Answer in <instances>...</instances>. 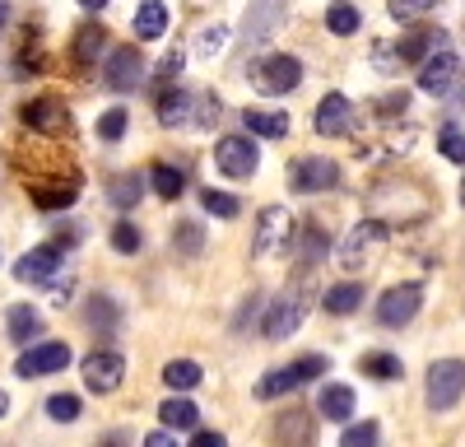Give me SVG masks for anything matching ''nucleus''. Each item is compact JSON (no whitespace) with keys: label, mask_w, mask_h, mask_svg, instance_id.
Masks as SVG:
<instances>
[{"label":"nucleus","mask_w":465,"mask_h":447,"mask_svg":"<svg viewBox=\"0 0 465 447\" xmlns=\"http://www.w3.org/2000/svg\"><path fill=\"white\" fill-rule=\"evenodd\" d=\"M61 275V247L47 243V247H33L15 261V280L19 284H52Z\"/></svg>","instance_id":"14"},{"label":"nucleus","mask_w":465,"mask_h":447,"mask_svg":"<svg viewBox=\"0 0 465 447\" xmlns=\"http://www.w3.org/2000/svg\"><path fill=\"white\" fill-rule=\"evenodd\" d=\"M177 70H182V52H168V56L159 61V70H153V80H159V84H168Z\"/></svg>","instance_id":"46"},{"label":"nucleus","mask_w":465,"mask_h":447,"mask_svg":"<svg viewBox=\"0 0 465 447\" xmlns=\"http://www.w3.org/2000/svg\"><path fill=\"white\" fill-rule=\"evenodd\" d=\"M10 415V396H5V387H0V420Z\"/></svg>","instance_id":"49"},{"label":"nucleus","mask_w":465,"mask_h":447,"mask_svg":"<svg viewBox=\"0 0 465 447\" xmlns=\"http://www.w3.org/2000/svg\"><path fill=\"white\" fill-rule=\"evenodd\" d=\"M173 247H177L182 256H196V252L205 247V233H201V224H191V219H182L177 229H173Z\"/></svg>","instance_id":"34"},{"label":"nucleus","mask_w":465,"mask_h":447,"mask_svg":"<svg viewBox=\"0 0 465 447\" xmlns=\"http://www.w3.org/2000/svg\"><path fill=\"white\" fill-rule=\"evenodd\" d=\"M438 149H442V159L465 164V131H460V126H442V131H438Z\"/></svg>","instance_id":"40"},{"label":"nucleus","mask_w":465,"mask_h":447,"mask_svg":"<svg viewBox=\"0 0 465 447\" xmlns=\"http://www.w3.org/2000/svg\"><path fill=\"white\" fill-rule=\"evenodd\" d=\"M223 43H228V28H223V24H214V28H205V33H201L196 56H201V61H214V56L223 52Z\"/></svg>","instance_id":"43"},{"label":"nucleus","mask_w":465,"mask_h":447,"mask_svg":"<svg viewBox=\"0 0 465 447\" xmlns=\"http://www.w3.org/2000/svg\"><path fill=\"white\" fill-rule=\"evenodd\" d=\"M168 33V5L163 0H144V5L135 10V37L140 43H153V37Z\"/></svg>","instance_id":"21"},{"label":"nucleus","mask_w":465,"mask_h":447,"mask_svg":"<svg viewBox=\"0 0 465 447\" xmlns=\"http://www.w3.org/2000/svg\"><path fill=\"white\" fill-rule=\"evenodd\" d=\"M98 447H122V442H116V438H107V442H98Z\"/></svg>","instance_id":"52"},{"label":"nucleus","mask_w":465,"mask_h":447,"mask_svg":"<svg viewBox=\"0 0 465 447\" xmlns=\"http://www.w3.org/2000/svg\"><path fill=\"white\" fill-rule=\"evenodd\" d=\"M307 308H312V289H307V284L284 289L275 303L265 308V341H289V335L302 326Z\"/></svg>","instance_id":"2"},{"label":"nucleus","mask_w":465,"mask_h":447,"mask_svg":"<svg viewBox=\"0 0 465 447\" xmlns=\"http://www.w3.org/2000/svg\"><path fill=\"white\" fill-rule=\"evenodd\" d=\"M28 196H33V205L37 210H70L74 205V196H80V177H56V182H28Z\"/></svg>","instance_id":"18"},{"label":"nucleus","mask_w":465,"mask_h":447,"mask_svg":"<svg viewBox=\"0 0 465 447\" xmlns=\"http://www.w3.org/2000/svg\"><path fill=\"white\" fill-rule=\"evenodd\" d=\"M293 243H298V261H302V271H312L317 261L326 256V233H322V224H302V233H293Z\"/></svg>","instance_id":"26"},{"label":"nucleus","mask_w":465,"mask_h":447,"mask_svg":"<svg viewBox=\"0 0 465 447\" xmlns=\"http://www.w3.org/2000/svg\"><path fill=\"white\" fill-rule=\"evenodd\" d=\"M256 164H261V154H256V140L252 135H223L219 144H214V168L223 173V177H252L256 173Z\"/></svg>","instance_id":"7"},{"label":"nucleus","mask_w":465,"mask_h":447,"mask_svg":"<svg viewBox=\"0 0 465 447\" xmlns=\"http://www.w3.org/2000/svg\"><path fill=\"white\" fill-rule=\"evenodd\" d=\"M5 326H10V341L15 345H28L33 335H43V317H37L28 303H19V308H10V317H5Z\"/></svg>","instance_id":"30"},{"label":"nucleus","mask_w":465,"mask_h":447,"mask_svg":"<svg viewBox=\"0 0 465 447\" xmlns=\"http://www.w3.org/2000/svg\"><path fill=\"white\" fill-rule=\"evenodd\" d=\"M293 214L284 210V205H265L261 214H256V238H252V252L256 256H275L280 247H289L293 243Z\"/></svg>","instance_id":"5"},{"label":"nucleus","mask_w":465,"mask_h":447,"mask_svg":"<svg viewBox=\"0 0 465 447\" xmlns=\"http://www.w3.org/2000/svg\"><path fill=\"white\" fill-rule=\"evenodd\" d=\"M284 15H289V0H252V5H247V24H242L247 47H261V43H270V37L280 33Z\"/></svg>","instance_id":"11"},{"label":"nucleus","mask_w":465,"mask_h":447,"mask_svg":"<svg viewBox=\"0 0 465 447\" xmlns=\"http://www.w3.org/2000/svg\"><path fill=\"white\" fill-rule=\"evenodd\" d=\"M112 247L116 252H122V256H135L140 247H144V238H140V229H135V224H116V229H112Z\"/></svg>","instance_id":"41"},{"label":"nucleus","mask_w":465,"mask_h":447,"mask_svg":"<svg viewBox=\"0 0 465 447\" xmlns=\"http://www.w3.org/2000/svg\"><path fill=\"white\" fill-rule=\"evenodd\" d=\"M159 420H163V429H196L201 410H196V405H191V401L177 392L173 401H163V405H159Z\"/></svg>","instance_id":"29"},{"label":"nucleus","mask_w":465,"mask_h":447,"mask_svg":"<svg viewBox=\"0 0 465 447\" xmlns=\"http://www.w3.org/2000/svg\"><path fill=\"white\" fill-rule=\"evenodd\" d=\"M377 438H381V429H377L372 420H363V424H349V429H344L340 447H377Z\"/></svg>","instance_id":"42"},{"label":"nucleus","mask_w":465,"mask_h":447,"mask_svg":"<svg viewBox=\"0 0 465 447\" xmlns=\"http://www.w3.org/2000/svg\"><path fill=\"white\" fill-rule=\"evenodd\" d=\"M252 84L270 98H280V94H293L302 84V61L289 56V52H275V56H261L252 65Z\"/></svg>","instance_id":"4"},{"label":"nucleus","mask_w":465,"mask_h":447,"mask_svg":"<svg viewBox=\"0 0 465 447\" xmlns=\"http://www.w3.org/2000/svg\"><path fill=\"white\" fill-rule=\"evenodd\" d=\"M122 378H126V359L116 354V350H94V354L84 359V387H89L94 396L116 392V387H122Z\"/></svg>","instance_id":"12"},{"label":"nucleus","mask_w":465,"mask_h":447,"mask_svg":"<svg viewBox=\"0 0 465 447\" xmlns=\"http://www.w3.org/2000/svg\"><path fill=\"white\" fill-rule=\"evenodd\" d=\"M65 363H70V345L43 341V345H28V350L15 359V372H19V378H47V372H61Z\"/></svg>","instance_id":"13"},{"label":"nucleus","mask_w":465,"mask_h":447,"mask_svg":"<svg viewBox=\"0 0 465 447\" xmlns=\"http://www.w3.org/2000/svg\"><path fill=\"white\" fill-rule=\"evenodd\" d=\"M359 24H363V15L349 5V0H335V5L326 10V28L335 33V37H349V33H359Z\"/></svg>","instance_id":"32"},{"label":"nucleus","mask_w":465,"mask_h":447,"mask_svg":"<svg viewBox=\"0 0 465 447\" xmlns=\"http://www.w3.org/2000/svg\"><path fill=\"white\" fill-rule=\"evenodd\" d=\"M423 308V289L419 284H396L377 298V322L381 326H410Z\"/></svg>","instance_id":"10"},{"label":"nucleus","mask_w":465,"mask_h":447,"mask_svg":"<svg viewBox=\"0 0 465 447\" xmlns=\"http://www.w3.org/2000/svg\"><path fill=\"white\" fill-rule=\"evenodd\" d=\"M275 442L280 447H312V420H307V410H289V415L275 420Z\"/></svg>","instance_id":"19"},{"label":"nucleus","mask_w":465,"mask_h":447,"mask_svg":"<svg viewBox=\"0 0 465 447\" xmlns=\"http://www.w3.org/2000/svg\"><path fill=\"white\" fill-rule=\"evenodd\" d=\"M460 205H465V182H460Z\"/></svg>","instance_id":"53"},{"label":"nucleus","mask_w":465,"mask_h":447,"mask_svg":"<svg viewBox=\"0 0 465 447\" xmlns=\"http://www.w3.org/2000/svg\"><path fill=\"white\" fill-rule=\"evenodd\" d=\"M80 5H84V10H103V5H107V0H80Z\"/></svg>","instance_id":"51"},{"label":"nucleus","mask_w":465,"mask_h":447,"mask_svg":"<svg viewBox=\"0 0 465 447\" xmlns=\"http://www.w3.org/2000/svg\"><path fill=\"white\" fill-rule=\"evenodd\" d=\"M163 382H168L173 392H191V387H201V363H196V359H173V363L163 368Z\"/></svg>","instance_id":"31"},{"label":"nucleus","mask_w":465,"mask_h":447,"mask_svg":"<svg viewBox=\"0 0 465 447\" xmlns=\"http://www.w3.org/2000/svg\"><path fill=\"white\" fill-rule=\"evenodd\" d=\"M322 303H326V313H335V317L359 313V308H363V284H354V280H349V284H335V289H326Z\"/></svg>","instance_id":"28"},{"label":"nucleus","mask_w":465,"mask_h":447,"mask_svg":"<svg viewBox=\"0 0 465 447\" xmlns=\"http://www.w3.org/2000/svg\"><path fill=\"white\" fill-rule=\"evenodd\" d=\"M126 122H131V117H126V107H107L103 117H98V140H107V144H112V140H122V135H126Z\"/></svg>","instance_id":"39"},{"label":"nucleus","mask_w":465,"mask_h":447,"mask_svg":"<svg viewBox=\"0 0 465 447\" xmlns=\"http://www.w3.org/2000/svg\"><path fill=\"white\" fill-rule=\"evenodd\" d=\"M201 205H205L214 219H238V210H242V205H238V196H232V192H214V186L201 196Z\"/></svg>","instance_id":"37"},{"label":"nucleus","mask_w":465,"mask_h":447,"mask_svg":"<svg viewBox=\"0 0 465 447\" xmlns=\"http://www.w3.org/2000/svg\"><path fill=\"white\" fill-rule=\"evenodd\" d=\"M10 24V0H0V28Z\"/></svg>","instance_id":"50"},{"label":"nucleus","mask_w":465,"mask_h":447,"mask_svg":"<svg viewBox=\"0 0 465 447\" xmlns=\"http://www.w3.org/2000/svg\"><path fill=\"white\" fill-rule=\"evenodd\" d=\"M363 372L377 382H391V378H401V359L396 354H363Z\"/></svg>","instance_id":"36"},{"label":"nucleus","mask_w":465,"mask_h":447,"mask_svg":"<svg viewBox=\"0 0 465 447\" xmlns=\"http://www.w3.org/2000/svg\"><path fill=\"white\" fill-rule=\"evenodd\" d=\"M331 363L322 359V354H302V359H293L289 368H270L265 378L256 382V396L261 401H275V396H289V392H298L302 382H312V378H322Z\"/></svg>","instance_id":"3"},{"label":"nucleus","mask_w":465,"mask_h":447,"mask_svg":"<svg viewBox=\"0 0 465 447\" xmlns=\"http://www.w3.org/2000/svg\"><path fill=\"white\" fill-rule=\"evenodd\" d=\"M80 396H70V392H56V396H47V415L56 420V424H74L80 420Z\"/></svg>","instance_id":"35"},{"label":"nucleus","mask_w":465,"mask_h":447,"mask_svg":"<svg viewBox=\"0 0 465 447\" xmlns=\"http://www.w3.org/2000/svg\"><path fill=\"white\" fill-rule=\"evenodd\" d=\"M447 47V33L442 28H414L410 37H401V61H423L429 52Z\"/></svg>","instance_id":"20"},{"label":"nucleus","mask_w":465,"mask_h":447,"mask_svg":"<svg viewBox=\"0 0 465 447\" xmlns=\"http://www.w3.org/2000/svg\"><path fill=\"white\" fill-rule=\"evenodd\" d=\"M429 410H451L460 396H465V363L460 359H438L433 368H429Z\"/></svg>","instance_id":"6"},{"label":"nucleus","mask_w":465,"mask_h":447,"mask_svg":"<svg viewBox=\"0 0 465 447\" xmlns=\"http://www.w3.org/2000/svg\"><path fill=\"white\" fill-rule=\"evenodd\" d=\"M191 447H228V438H223V433H214V429H196Z\"/></svg>","instance_id":"47"},{"label":"nucleus","mask_w":465,"mask_h":447,"mask_svg":"<svg viewBox=\"0 0 465 447\" xmlns=\"http://www.w3.org/2000/svg\"><path fill=\"white\" fill-rule=\"evenodd\" d=\"M191 98H196V94L168 84L163 98H159V122H163V126H191Z\"/></svg>","instance_id":"22"},{"label":"nucleus","mask_w":465,"mask_h":447,"mask_svg":"<svg viewBox=\"0 0 465 447\" xmlns=\"http://www.w3.org/2000/svg\"><path fill=\"white\" fill-rule=\"evenodd\" d=\"M89 322H94V326H103V322L116 326V303H112V298H103V293L94 298V303H89Z\"/></svg>","instance_id":"45"},{"label":"nucleus","mask_w":465,"mask_h":447,"mask_svg":"<svg viewBox=\"0 0 465 447\" xmlns=\"http://www.w3.org/2000/svg\"><path fill=\"white\" fill-rule=\"evenodd\" d=\"M317 410H322L326 420L344 424L349 415H354V392H349L344 382H326V387H322V401H317Z\"/></svg>","instance_id":"23"},{"label":"nucleus","mask_w":465,"mask_h":447,"mask_svg":"<svg viewBox=\"0 0 465 447\" xmlns=\"http://www.w3.org/2000/svg\"><path fill=\"white\" fill-rule=\"evenodd\" d=\"M456 74H460V61H456V52H433L429 61H423V70H419V84H423V94H433V98H447L451 89H456Z\"/></svg>","instance_id":"16"},{"label":"nucleus","mask_w":465,"mask_h":447,"mask_svg":"<svg viewBox=\"0 0 465 447\" xmlns=\"http://www.w3.org/2000/svg\"><path fill=\"white\" fill-rule=\"evenodd\" d=\"M214 117H219V98H214V94H196V98H191V126L210 131Z\"/></svg>","instance_id":"38"},{"label":"nucleus","mask_w":465,"mask_h":447,"mask_svg":"<svg viewBox=\"0 0 465 447\" xmlns=\"http://www.w3.org/2000/svg\"><path fill=\"white\" fill-rule=\"evenodd\" d=\"M289 182H293V192H302V196L331 192V186H340V164L335 159H298Z\"/></svg>","instance_id":"15"},{"label":"nucleus","mask_w":465,"mask_h":447,"mask_svg":"<svg viewBox=\"0 0 465 447\" xmlns=\"http://www.w3.org/2000/svg\"><path fill=\"white\" fill-rule=\"evenodd\" d=\"M140 192H144L140 173H116V177L107 182V201H112L116 210H131V205H140Z\"/></svg>","instance_id":"27"},{"label":"nucleus","mask_w":465,"mask_h":447,"mask_svg":"<svg viewBox=\"0 0 465 447\" xmlns=\"http://www.w3.org/2000/svg\"><path fill=\"white\" fill-rule=\"evenodd\" d=\"M144 80V56L140 47H112L103 56V84L116 89V94H126V89H140Z\"/></svg>","instance_id":"8"},{"label":"nucleus","mask_w":465,"mask_h":447,"mask_svg":"<svg viewBox=\"0 0 465 447\" xmlns=\"http://www.w3.org/2000/svg\"><path fill=\"white\" fill-rule=\"evenodd\" d=\"M391 243V229H386L381 219H363L349 229V238L340 243V266L344 271H368L372 261L381 256V247Z\"/></svg>","instance_id":"1"},{"label":"nucleus","mask_w":465,"mask_h":447,"mask_svg":"<svg viewBox=\"0 0 465 447\" xmlns=\"http://www.w3.org/2000/svg\"><path fill=\"white\" fill-rule=\"evenodd\" d=\"M103 47H107V28L103 24H84L80 33H74V61L80 65L103 61Z\"/></svg>","instance_id":"25"},{"label":"nucleus","mask_w":465,"mask_h":447,"mask_svg":"<svg viewBox=\"0 0 465 447\" xmlns=\"http://www.w3.org/2000/svg\"><path fill=\"white\" fill-rule=\"evenodd\" d=\"M149 182H153V192H159L163 201H177V196H182V186H186V173L173 168V164H159V168L149 173Z\"/></svg>","instance_id":"33"},{"label":"nucleus","mask_w":465,"mask_h":447,"mask_svg":"<svg viewBox=\"0 0 465 447\" xmlns=\"http://www.w3.org/2000/svg\"><path fill=\"white\" fill-rule=\"evenodd\" d=\"M242 122H247V131L261 135V140H280V135H289V117H284V112H270V107H252Z\"/></svg>","instance_id":"24"},{"label":"nucleus","mask_w":465,"mask_h":447,"mask_svg":"<svg viewBox=\"0 0 465 447\" xmlns=\"http://www.w3.org/2000/svg\"><path fill=\"white\" fill-rule=\"evenodd\" d=\"M354 131V103L344 94H326L317 103V135H349Z\"/></svg>","instance_id":"17"},{"label":"nucleus","mask_w":465,"mask_h":447,"mask_svg":"<svg viewBox=\"0 0 465 447\" xmlns=\"http://www.w3.org/2000/svg\"><path fill=\"white\" fill-rule=\"evenodd\" d=\"M144 447H177V438H173L168 429H159V433H149V438H144Z\"/></svg>","instance_id":"48"},{"label":"nucleus","mask_w":465,"mask_h":447,"mask_svg":"<svg viewBox=\"0 0 465 447\" xmlns=\"http://www.w3.org/2000/svg\"><path fill=\"white\" fill-rule=\"evenodd\" d=\"M438 5V0H391V5H386V10H391V19H423V15H429Z\"/></svg>","instance_id":"44"},{"label":"nucleus","mask_w":465,"mask_h":447,"mask_svg":"<svg viewBox=\"0 0 465 447\" xmlns=\"http://www.w3.org/2000/svg\"><path fill=\"white\" fill-rule=\"evenodd\" d=\"M19 117H24V126L37 131V135H70V107H65L61 98H52V94L24 103Z\"/></svg>","instance_id":"9"}]
</instances>
